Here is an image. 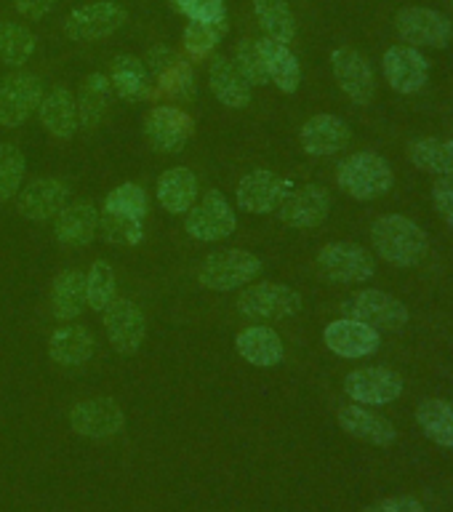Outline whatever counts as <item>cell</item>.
Wrapping results in <instances>:
<instances>
[{"mask_svg": "<svg viewBox=\"0 0 453 512\" xmlns=\"http://www.w3.org/2000/svg\"><path fill=\"white\" fill-rule=\"evenodd\" d=\"M238 312L248 320H283L302 312V294L283 283H256L238 296Z\"/></svg>", "mask_w": 453, "mask_h": 512, "instance_id": "5b68a950", "label": "cell"}, {"mask_svg": "<svg viewBox=\"0 0 453 512\" xmlns=\"http://www.w3.org/2000/svg\"><path fill=\"white\" fill-rule=\"evenodd\" d=\"M158 80L163 91L174 96V99H190L195 94V72H192V67L187 62L176 59Z\"/></svg>", "mask_w": 453, "mask_h": 512, "instance_id": "7bdbcfd3", "label": "cell"}, {"mask_svg": "<svg viewBox=\"0 0 453 512\" xmlns=\"http://www.w3.org/2000/svg\"><path fill=\"white\" fill-rule=\"evenodd\" d=\"M24 179V155L14 144H0V203L19 192Z\"/></svg>", "mask_w": 453, "mask_h": 512, "instance_id": "ab89813d", "label": "cell"}, {"mask_svg": "<svg viewBox=\"0 0 453 512\" xmlns=\"http://www.w3.org/2000/svg\"><path fill=\"white\" fill-rule=\"evenodd\" d=\"M384 78L398 94H419L430 80V62L414 46H392L382 56Z\"/></svg>", "mask_w": 453, "mask_h": 512, "instance_id": "7c38bea8", "label": "cell"}, {"mask_svg": "<svg viewBox=\"0 0 453 512\" xmlns=\"http://www.w3.org/2000/svg\"><path fill=\"white\" fill-rule=\"evenodd\" d=\"M38 40L24 24L0 22V62L11 67H22L35 54Z\"/></svg>", "mask_w": 453, "mask_h": 512, "instance_id": "d590c367", "label": "cell"}, {"mask_svg": "<svg viewBox=\"0 0 453 512\" xmlns=\"http://www.w3.org/2000/svg\"><path fill=\"white\" fill-rule=\"evenodd\" d=\"M328 211H331V195L320 184L296 187V190L288 192L283 203L278 206L280 222L288 224V227H296V230L318 227V224L328 219Z\"/></svg>", "mask_w": 453, "mask_h": 512, "instance_id": "5bb4252c", "label": "cell"}, {"mask_svg": "<svg viewBox=\"0 0 453 512\" xmlns=\"http://www.w3.org/2000/svg\"><path fill=\"white\" fill-rule=\"evenodd\" d=\"M451 11H453V0H451Z\"/></svg>", "mask_w": 453, "mask_h": 512, "instance_id": "681fc988", "label": "cell"}, {"mask_svg": "<svg viewBox=\"0 0 453 512\" xmlns=\"http://www.w3.org/2000/svg\"><path fill=\"white\" fill-rule=\"evenodd\" d=\"M331 70H334L339 88L350 96L352 102L368 104L374 99V70H371V64H368V59L360 51L350 46L336 48L334 54H331Z\"/></svg>", "mask_w": 453, "mask_h": 512, "instance_id": "2e32d148", "label": "cell"}, {"mask_svg": "<svg viewBox=\"0 0 453 512\" xmlns=\"http://www.w3.org/2000/svg\"><path fill=\"white\" fill-rule=\"evenodd\" d=\"M54 6L56 0H14L16 14H22L24 19H32V22L43 19Z\"/></svg>", "mask_w": 453, "mask_h": 512, "instance_id": "c3c4849f", "label": "cell"}, {"mask_svg": "<svg viewBox=\"0 0 453 512\" xmlns=\"http://www.w3.org/2000/svg\"><path fill=\"white\" fill-rule=\"evenodd\" d=\"M40 123L46 126L48 134L59 139H70L78 131V104L67 88H54L51 94L40 99Z\"/></svg>", "mask_w": 453, "mask_h": 512, "instance_id": "f1b7e54d", "label": "cell"}, {"mask_svg": "<svg viewBox=\"0 0 453 512\" xmlns=\"http://www.w3.org/2000/svg\"><path fill=\"white\" fill-rule=\"evenodd\" d=\"M363 512H424V504L414 496H392V499L371 504Z\"/></svg>", "mask_w": 453, "mask_h": 512, "instance_id": "7dc6e473", "label": "cell"}, {"mask_svg": "<svg viewBox=\"0 0 453 512\" xmlns=\"http://www.w3.org/2000/svg\"><path fill=\"white\" fill-rule=\"evenodd\" d=\"M123 424H126V416L112 398L83 400L70 411V427L83 438H112L123 430Z\"/></svg>", "mask_w": 453, "mask_h": 512, "instance_id": "ac0fdd59", "label": "cell"}, {"mask_svg": "<svg viewBox=\"0 0 453 512\" xmlns=\"http://www.w3.org/2000/svg\"><path fill=\"white\" fill-rule=\"evenodd\" d=\"M299 142L312 158H328L350 144V126L339 115H328V112L312 115L299 131Z\"/></svg>", "mask_w": 453, "mask_h": 512, "instance_id": "44dd1931", "label": "cell"}, {"mask_svg": "<svg viewBox=\"0 0 453 512\" xmlns=\"http://www.w3.org/2000/svg\"><path fill=\"white\" fill-rule=\"evenodd\" d=\"M344 392L360 406H387L403 395V376L384 366L355 368L344 376Z\"/></svg>", "mask_w": 453, "mask_h": 512, "instance_id": "30bf717a", "label": "cell"}, {"mask_svg": "<svg viewBox=\"0 0 453 512\" xmlns=\"http://www.w3.org/2000/svg\"><path fill=\"white\" fill-rule=\"evenodd\" d=\"M128 22V11L112 0H99V3H88V6L75 8L67 19H64V32L67 38L78 40V43H91V40L110 38L112 32H118Z\"/></svg>", "mask_w": 453, "mask_h": 512, "instance_id": "9c48e42d", "label": "cell"}, {"mask_svg": "<svg viewBox=\"0 0 453 512\" xmlns=\"http://www.w3.org/2000/svg\"><path fill=\"white\" fill-rule=\"evenodd\" d=\"M43 83L35 72H11L0 86V126L19 128L40 107Z\"/></svg>", "mask_w": 453, "mask_h": 512, "instance_id": "8fae6325", "label": "cell"}, {"mask_svg": "<svg viewBox=\"0 0 453 512\" xmlns=\"http://www.w3.org/2000/svg\"><path fill=\"white\" fill-rule=\"evenodd\" d=\"M254 14L267 32V38L278 43H291L296 38V19L294 11L286 0H254Z\"/></svg>", "mask_w": 453, "mask_h": 512, "instance_id": "e575fe53", "label": "cell"}, {"mask_svg": "<svg viewBox=\"0 0 453 512\" xmlns=\"http://www.w3.org/2000/svg\"><path fill=\"white\" fill-rule=\"evenodd\" d=\"M256 48L262 54L267 80L275 83L283 94H294L299 83H302V64H299L294 51L286 43H278L272 38L256 40Z\"/></svg>", "mask_w": 453, "mask_h": 512, "instance_id": "603a6c76", "label": "cell"}, {"mask_svg": "<svg viewBox=\"0 0 453 512\" xmlns=\"http://www.w3.org/2000/svg\"><path fill=\"white\" fill-rule=\"evenodd\" d=\"M96 224H99V211L94 203L88 200H75L70 206H64L56 216V240L62 246H86L96 235Z\"/></svg>", "mask_w": 453, "mask_h": 512, "instance_id": "484cf974", "label": "cell"}, {"mask_svg": "<svg viewBox=\"0 0 453 512\" xmlns=\"http://www.w3.org/2000/svg\"><path fill=\"white\" fill-rule=\"evenodd\" d=\"M318 270L331 283H366L374 278L376 262L358 243L339 240V243H328L320 248Z\"/></svg>", "mask_w": 453, "mask_h": 512, "instance_id": "52a82bcc", "label": "cell"}, {"mask_svg": "<svg viewBox=\"0 0 453 512\" xmlns=\"http://www.w3.org/2000/svg\"><path fill=\"white\" fill-rule=\"evenodd\" d=\"M238 227L235 211L230 200L224 198L219 190H208L198 206H192L184 219V230L200 243H214V240L230 238Z\"/></svg>", "mask_w": 453, "mask_h": 512, "instance_id": "ba28073f", "label": "cell"}, {"mask_svg": "<svg viewBox=\"0 0 453 512\" xmlns=\"http://www.w3.org/2000/svg\"><path fill=\"white\" fill-rule=\"evenodd\" d=\"M416 422L432 443L440 448H453V403L440 398H427L416 408Z\"/></svg>", "mask_w": 453, "mask_h": 512, "instance_id": "d6a6232c", "label": "cell"}, {"mask_svg": "<svg viewBox=\"0 0 453 512\" xmlns=\"http://www.w3.org/2000/svg\"><path fill=\"white\" fill-rule=\"evenodd\" d=\"M224 32L211 27V24L203 22H190L184 27V48L190 51L192 56H208L216 48V43L222 40Z\"/></svg>", "mask_w": 453, "mask_h": 512, "instance_id": "ee69618b", "label": "cell"}, {"mask_svg": "<svg viewBox=\"0 0 453 512\" xmlns=\"http://www.w3.org/2000/svg\"><path fill=\"white\" fill-rule=\"evenodd\" d=\"M339 427H342L347 435L358 440H366L371 446H392L398 440V430L392 427L390 419H384L382 414H376L371 408L360 406V403H352V406L339 408Z\"/></svg>", "mask_w": 453, "mask_h": 512, "instance_id": "7402d4cb", "label": "cell"}, {"mask_svg": "<svg viewBox=\"0 0 453 512\" xmlns=\"http://www.w3.org/2000/svg\"><path fill=\"white\" fill-rule=\"evenodd\" d=\"M67 195H70V190L62 179L46 176V179H35L24 190L16 192V208L24 219L46 222V219L59 216V211L67 206Z\"/></svg>", "mask_w": 453, "mask_h": 512, "instance_id": "ffe728a7", "label": "cell"}, {"mask_svg": "<svg viewBox=\"0 0 453 512\" xmlns=\"http://www.w3.org/2000/svg\"><path fill=\"white\" fill-rule=\"evenodd\" d=\"M104 331L115 350L131 355L142 347L147 336V320L139 304L131 299H112L110 307L104 310Z\"/></svg>", "mask_w": 453, "mask_h": 512, "instance_id": "9a60e30c", "label": "cell"}, {"mask_svg": "<svg viewBox=\"0 0 453 512\" xmlns=\"http://www.w3.org/2000/svg\"><path fill=\"white\" fill-rule=\"evenodd\" d=\"M147 192L139 187V184H120L115 190L107 195L104 200V211L107 214H118V216H131V219H142L147 216Z\"/></svg>", "mask_w": 453, "mask_h": 512, "instance_id": "74e56055", "label": "cell"}, {"mask_svg": "<svg viewBox=\"0 0 453 512\" xmlns=\"http://www.w3.org/2000/svg\"><path fill=\"white\" fill-rule=\"evenodd\" d=\"M176 62V54L168 46H152L147 51V59H144V67L150 72V78H160L163 72Z\"/></svg>", "mask_w": 453, "mask_h": 512, "instance_id": "bcb514c9", "label": "cell"}, {"mask_svg": "<svg viewBox=\"0 0 453 512\" xmlns=\"http://www.w3.org/2000/svg\"><path fill=\"white\" fill-rule=\"evenodd\" d=\"M323 342L334 355L347 360H358V358H368V355H374L379 350V331L366 323H360V320H334V323H328L323 328Z\"/></svg>", "mask_w": 453, "mask_h": 512, "instance_id": "d6986e66", "label": "cell"}, {"mask_svg": "<svg viewBox=\"0 0 453 512\" xmlns=\"http://www.w3.org/2000/svg\"><path fill=\"white\" fill-rule=\"evenodd\" d=\"M232 64L238 67V72L251 83V86H267V72H264V62L259 48H256V40H240L238 48H235V59Z\"/></svg>", "mask_w": 453, "mask_h": 512, "instance_id": "b9f144b4", "label": "cell"}, {"mask_svg": "<svg viewBox=\"0 0 453 512\" xmlns=\"http://www.w3.org/2000/svg\"><path fill=\"white\" fill-rule=\"evenodd\" d=\"M395 32L403 43L414 48H446L453 40V22L435 8L408 6L400 8L395 16Z\"/></svg>", "mask_w": 453, "mask_h": 512, "instance_id": "8992f818", "label": "cell"}, {"mask_svg": "<svg viewBox=\"0 0 453 512\" xmlns=\"http://www.w3.org/2000/svg\"><path fill=\"white\" fill-rule=\"evenodd\" d=\"M342 315L350 320H360L376 331H400L408 323V307L398 296L379 291V288H366L344 299Z\"/></svg>", "mask_w": 453, "mask_h": 512, "instance_id": "277c9868", "label": "cell"}, {"mask_svg": "<svg viewBox=\"0 0 453 512\" xmlns=\"http://www.w3.org/2000/svg\"><path fill=\"white\" fill-rule=\"evenodd\" d=\"M110 94H112V83L107 75L102 72H91L83 86H80V94L75 99L78 104V126L80 128H96L102 123L104 112L110 107Z\"/></svg>", "mask_w": 453, "mask_h": 512, "instance_id": "4dcf8cb0", "label": "cell"}, {"mask_svg": "<svg viewBox=\"0 0 453 512\" xmlns=\"http://www.w3.org/2000/svg\"><path fill=\"white\" fill-rule=\"evenodd\" d=\"M336 182L350 198L376 200L387 195L395 184L390 160L379 152H352L336 168Z\"/></svg>", "mask_w": 453, "mask_h": 512, "instance_id": "7a4b0ae2", "label": "cell"}, {"mask_svg": "<svg viewBox=\"0 0 453 512\" xmlns=\"http://www.w3.org/2000/svg\"><path fill=\"white\" fill-rule=\"evenodd\" d=\"M262 272L259 256L243 248H222L203 259L198 270V280L211 291H235L246 286L248 280H254Z\"/></svg>", "mask_w": 453, "mask_h": 512, "instance_id": "3957f363", "label": "cell"}, {"mask_svg": "<svg viewBox=\"0 0 453 512\" xmlns=\"http://www.w3.org/2000/svg\"><path fill=\"white\" fill-rule=\"evenodd\" d=\"M192 118L174 104H160L144 118V136L158 152H182L192 136Z\"/></svg>", "mask_w": 453, "mask_h": 512, "instance_id": "4fadbf2b", "label": "cell"}, {"mask_svg": "<svg viewBox=\"0 0 453 512\" xmlns=\"http://www.w3.org/2000/svg\"><path fill=\"white\" fill-rule=\"evenodd\" d=\"M408 158L419 171L435 176H453V142L451 139H416L408 147Z\"/></svg>", "mask_w": 453, "mask_h": 512, "instance_id": "836d02e7", "label": "cell"}, {"mask_svg": "<svg viewBox=\"0 0 453 512\" xmlns=\"http://www.w3.org/2000/svg\"><path fill=\"white\" fill-rule=\"evenodd\" d=\"M115 299V272L107 262H94L86 275V304L91 310L104 312Z\"/></svg>", "mask_w": 453, "mask_h": 512, "instance_id": "f35d334b", "label": "cell"}, {"mask_svg": "<svg viewBox=\"0 0 453 512\" xmlns=\"http://www.w3.org/2000/svg\"><path fill=\"white\" fill-rule=\"evenodd\" d=\"M198 198V179L190 168L176 166L158 179V203L168 214H187Z\"/></svg>", "mask_w": 453, "mask_h": 512, "instance_id": "83f0119b", "label": "cell"}, {"mask_svg": "<svg viewBox=\"0 0 453 512\" xmlns=\"http://www.w3.org/2000/svg\"><path fill=\"white\" fill-rule=\"evenodd\" d=\"M110 83L118 91L120 99H126V102H142L152 91L150 72H147L144 62H139L131 54L115 56L110 67Z\"/></svg>", "mask_w": 453, "mask_h": 512, "instance_id": "f546056e", "label": "cell"}, {"mask_svg": "<svg viewBox=\"0 0 453 512\" xmlns=\"http://www.w3.org/2000/svg\"><path fill=\"white\" fill-rule=\"evenodd\" d=\"M176 11H182L190 22L211 24L216 30L227 32V6L224 0H168Z\"/></svg>", "mask_w": 453, "mask_h": 512, "instance_id": "60d3db41", "label": "cell"}, {"mask_svg": "<svg viewBox=\"0 0 453 512\" xmlns=\"http://www.w3.org/2000/svg\"><path fill=\"white\" fill-rule=\"evenodd\" d=\"M235 350L246 363L259 368H270L283 363V342L275 328L270 326H251L246 331H240L235 339Z\"/></svg>", "mask_w": 453, "mask_h": 512, "instance_id": "4316f807", "label": "cell"}, {"mask_svg": "<svg viewBox=\"0 0 453 512\" xmlns=\"http://www.w3.org/2000/svg\"><path fill=\"white\" fill-rule=\"evenodd\" d=\"M432 203L440 219L453 227V176H438V182L432 184Z\"/></svg>", "mask_w": 453, "mask_h": 512, "instance_id": "f6af8a7d", "label": "cell"}, {"mask_svg": "<svg viewBox=\"0 0 453 512\" xmlns=\"http://www.w3.org/2000/svg\"><path fill=\"white\" fill-rule=\"evenodd\" d=\"M208 86L214 91V96L224 107L230 110H243L251 104V83L238 72V67L232 64L227 56H214L211 67H208Z\"/></svg>", "mask_w": 453, "mask_h": 512, "instance_id": "cb8c5ba5", "label": "cell"}, {"mask_svg": "<svg viewBox=\"0 0 453 512\" xmlns=\"http://www.w3.org/2000/svg\"><path fill=\"white\" fill-rule=\"evenodd\" d=\"M376 254L395 267H416L430 251L427 232L403 214L379 216L371 227Z\"/></svg>", "mask_w": 453, "mask_h": 512, "instance_id": "6da1fadb", "label": "cell"}, {"mask_svg": "<svg viewBox=\"0 0 453 512\" xmlns=\"http://www.w3.org/2000/svg\"><path fill=\"white\" fill-rule=\"evenodd\" d=\"M96 230L102 232V238L112 246H139L144 240V222L142 219H131V216L118 214H99Z\"/></svg>", "mask_w": 453, "mask_h": 512, "instance_id": "8d00e7d4", "label": "cell"}, {"mask_svg": "<svg viewBox=\"0 0 453 512\" xmlns=\"http://www.w3.org/2000/svg\"><path fill=\"white\" fill-rule=\"evenodd\" d=\"M288 192H291V182L280 179L267 168H256L238 182V206L248 214H270V211H278Z\"/></svg>", "mask_w": 453, "mask_h": 512, "instance_id": "e0dca14e", "label": "cell"}, {"mask_svg": "<svg viewBox=\"0 0 453 512\" xmlns=\"http://www.w3.org/2000/svg\"><path fill=\"white\" fill-rule=\"evenodd\" d=\"M51 310L56 320H75L86 310V275L80 270H67L54 280L51 288Z\"/></svg>", "mask_w": 453, "mask_h": 512, "instance_id": "1f68e13d", "label": "cell"}, {"mask_svg": "<svg viewBox=\"0 0 453 512\" xmlns=\"http://www.w3.org/2000/svg\"><path fill=\"white\" fill-rule=\"evenodd\" d=\"M94 336L78 323H64L48 336V355L59 366H83L94 358Z\"/></svg>", "mask_w": 453, "mask_h": 512, "instance_id": "d4e9b609", "label": "cell"}]
</instances>
